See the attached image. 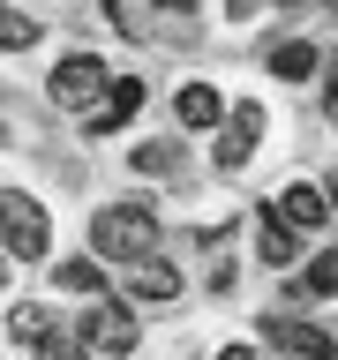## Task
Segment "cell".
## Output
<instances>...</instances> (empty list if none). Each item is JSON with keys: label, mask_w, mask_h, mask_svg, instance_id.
Here are the masks:
<instances>
[{"label": "cell", "mask_w": 338, "mask_h": 360, "mask_svg": "<svg viewBox=\"0 0 338 360\" xmlns=\"http://www.w3.org/2000/svg\"><path fill=\"white\" fill-rule=\"evenodd\" d=\"M135 338H143V330H135V315L120 308V300H106V308L83 315V345H90V353H135Z\"/></svg>", "instance_id": "obj_5"}, {"label": "cell", "mask_w": 338, "mask_h": 360, "mask_svg": "<svg viewBox=\"0 0 338 360\" xmlns=\"http://www.w3.org/2000/svg\"><path fill=\"white\" fill-rule=\"evenodd\" d=\"M278 8H286V15H308V8H323V0H278Z\"/></svg>", "instance_id": "obj_20"}, {"label": "cell", "mask_w": 338, "mask_h": 360, "mask_svg": "<svg viewBox=\"0 0 338 360\" xmlns=\"http://www.w3.org/2000/svg\"><path fill=\"white\" fill-rule=\"evenodd\" d=\"M263 60H270V75H278V83H308L315 68H323V53H315L308 38H278Z\"/></svg>", "instance_id": "obj_10"}, {"label": "cell", "mask_w": 338, "mask_h": 360, "mask_svg": "<svg viewBox=\"0 0 338 360\" xmlns=\"http://www.w3.org/2000/svg\"><path fill=\"white\" fill-rule=\"evenodd\" d=\"M0 15H8V8H0Z\"/></svg>", "instance_id": "obj_25"}, {"label": "cell", "mask_w": 338, "mask_h": 360, "mask_svg": "<svg viewBox=\"0 0 338 360\" xmlns=\"http://www.w3.org/2000/svg\"><path fill=\"white\" fill-rule=\"evenodd\" d=\"M278 218H286L293 233H315V225L331 218V202H323V188H308V180H293L286 195H278Z\"/></svg>", "instance_id": "obj_9"}, {"label": "cell", "mask_w": 338, "mask_h": 360, "mask_svg": "<svg viewBox=\"0 0 338 360\" xmlns=\"http://www.w3.org/2000/svg\"><path fill=\"white\" fill-rule=\"evenodd\" d=\"M53 285H61V292H106V270H98V263H61Z\"/></svg>", "instance_id": "obj_15"}, {"label": "cell", "mask_w": 338, "mask_h": 360, "mask_svg": "<svg viewBox=\"0 0 338 360\" xmlns=\"http://www.w3.org/2000/svg\"><path fill=\"white\" fill-rule=\"evenodd\" d=\"M256 143H263V105H256V98H241V105H233V120H225V135H218V173H241L248 158H256Z\"/></svg>", "instance_id": "obj_4"}, {"label": "cell", "mask_w": 338, "mask_h": 360, "mask_svg": "<svg viewBox=\"0 0 338 360\" xmlns=\"http://www.w3.org/2000/svg\"><path fill=\"white\" fill-rule=\"evenodd\" d=\"M218 360H256V353H248V345H225V353H218Z\"/></svg>", "instance_id": "obj_21"}, {"label": "cell", "mask_w": 338, "mask_h": 360, "mask_svg": "<svg viewBox=\"0 0 338 360\" xmlns=\"http://www.w3.org/2000/svg\"><path fill=\"white\" fill-rule=\"evenodd\" d=\"M135 105H143V83H135V75H120V83H113L106 98H98V105L83 112V135H113V128H120V120H128Z\"/></svg>", "instance_id": "obj_8"}, {"label": "cell", "mask_w": 338, "mask_h": 360, "mask_svg": "<svg viewBox=\"0 0 338 360\" xmlns=\"http://www.w3.org/2000/svg\"><path fill=\"white\" fill-rule=\"evenodd\" d=\"M38 360H90V353H83V345H75V338L45 330V338H38Z\"/></svg>", "instance_id": "obj_19"}, {"label": "cell", "mask_w": 338, "mask_h": 360, "mask_svg": "<svg viewBox=\"0 0 338 360\" xmlns=\"http://www.w3.org/2000/svg\"><path fill=\"white\" fill-rule=\"evenodd\" d=\"M263 338H270V345H286L293 360H338L331 330H315V323H293V315H263Z\"/></svg>", "instance_id": "obj_6"}, {"label": "cell", "mask_w": 338, "mask_h": 360, "mask_svg": "<svg viewBox=\"0 0 338 360\" xmlns=\"http://www.w3.org/2000/svg\"><path fill=\"white\" fill-rule=\"evenodd\" d=\"M0 240L15 263H38L45 248H53V225H45L38 195H23V188H0Z\"/></svg>", "instance_id": "obj_2"}, {"label": "cell", "mask_w": 338, "mask_h": 360, "mask_svg": "<svg viewBox=\"0 0 338 360\" xmlns=\"http://www.w3.org/2000/svg\"><path fill=\"white\" fill-rule=\"evenodd\" d=\"M323 112H331V120H338V83H331V98H323Z\"/></svg>", "instance_id": "obj_23"}, {"label": "cell", "mask_w": 338, "mask_h": 360, "mask_svg": "<svg viewBox=\"0 0 338 360\" xmlns=\"http://www.w3.org/2000/svg\"><path fill=\"white\" fill-rule=\"evenodd\" d=\"M45 330H53V308H38V300H23V308L8 315V338H23V345H38Z\"/></svg>", "instance_id": "obj_14"}, {"label": "cell", "mask_w": 338, "mask_h": 360, "mask_svg": "<svg viewBox=\"0 0 338 360\" xmlns=\"http://www.w3.org/2000/svg\"><path fill=\"white\" fill-rule=\"evenodd\" d=\"M135 173H180V143H143L135 150Z\"/></svg>", "instance_id": "obj_17"}, {"label": "cell", "mask_w": 338, "mask_h": 360, "mask_svg": "<svg viewBox=\"0 0 338 360\" xmlns=\"http://www.w3.org/2000/svg\"><path fill=\"white\" fill-rule=\"evenodd\" d=\"M0 45H8V53L38 45V22H30V15H0Z\"/></svg>", "instance_id": "obj_18"}, {"label": "cell", "mask_w": 338, "mask_h": 360, "mask_svg": "<svg viewBox=\"0 0 338 360\" xmlns=\"http://www.w3.org/2000/svg\"><path fill=\"white\" fill-rule=\"evenodd\" d=\"M323 202H331V210H338V173H331V180H323Z\"/></svg>", "instance_id": "obj_22"}, {"label": "cell", "mask_w": 338, "mask_h": 360, "mask_svg": "<svg viewBox=\"0 0 338 360\" xmlns=\"http://www.w3.org/2000/svg\"><path fill=\"white\" fill-rule=\"evenodd\" d=\"M293 292H301V300H331V292H338V248H323V255L301 270V285H293Z\"/></svg>", "instance_id": "obj_13"}, {"label": "cell", "mask_w": 338, "mask_h": 360, "mask_svg": "<svg viewBox=\"0 0 338 360\" xmlns=\"http://www.w3.org/2000/svg\"><path fill=\"white\" fill-rule=\"evenodd\" d=\"M120 285H128L135 300H173V292H180V270L165 263V255H143V263H120Z\"/></svg>", "instance_id": "obj_7"}, {"label": "cell", "mask_w": 338, "mask_h": 360, "mask_svg": "<svg viewBox=\"0 0 338 360\" xmlns=\"http://www.w3.org/2000/svg\"><path fill=\"white\" fill-rule=\"evenodd\" d=\"M218 112H225V98H218L211 83H188V90L173 98V120H180V128H218Z\"/></svg>", "instance_id": "obj_11"}, {"label": "cell", "mask_w": 338, "mask_h": 360, "mask_svg": "<svg viewBox=\"0 0 338 360\" xmlns=\"http://www.w3.org/2000/svg\"><path fill=\"white\" fill-rule=\"evenodd\" d=\"M323 8H331V15H338V0H323Z\"/></svg>", "instance_id": "obj_24"}, {"label": "cell", "mask_w": 338, "mask_h": 360, "mask_svg": "<svg viewBox=\"0 0 338 360\" xmlns=\"http://www.w3.org/2000/svg\"><path fill=\"white\" fill-rule=\"evenodd\" d=\"M256 255H263L270 270H286V263H293V225L278 218V210H263V225H256Z\"/></svg>", "instance_id": "obj_12"}, {"label": "cell", "mask_w": 338, "mask_h": 360, "mask_svg": "<svg viewBox=\"0 0 338 360\" xmlns=\"http://www.w3.org/2000/svg\"><path fill=\"white\" fill-rule=\"evenodd\" d=\"M158 30L165 38H188L196 30V0H158Z\"/></svg>", "instance_id": "obj_16"}, {"label": "cell", "mask_w": 338, "mask_h": 360, "mask_svg": "<svg viewBox=\"0 0 338 360\" xmlns=\"http://www.w3.org/2000/svg\"><path fill=\"white\" fill-rule=\"evenodd\" d=\"M90 248L106 263H143V255H158V218L143 202H113V210L90 218Z\"/></svg>", "instance_id": "obj_1"}, {"label": "cell", "mask_w": 338, "mask_h": 360, "mask_svg": "<svg viewBox=\"0 0 338 360\" xmlns=\"http://www.w3.org/2000/svg\"><path fill=\"white\" fill-rule=\"evenodd\" d=\"M45 90H53V105H61V112H90V105L113 90V75H106L98 53H68V60L53 68V83H45Z\"/></svg>", "instance_id": "obj_3"}]
</instances>
